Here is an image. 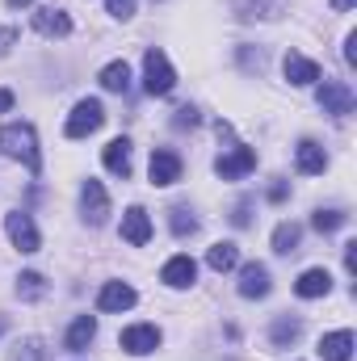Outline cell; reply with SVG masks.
Returning a JSON list of instances; mask_svg holds the SVG:
<instances>
[{"label":"cell","mask_w":357,"mask_h":361,"mask_svg":"<svg viewBox=\"0 0 357 361\" xmlns=\"http://www.w3.org/2000/svg\"><path fill=\"white\" fill-rule=\"evenodd\" d=\"M0 152H4V156H13V160H21L30 173H38V169H42V156H38V130H34V122H8V126L0 130Z\"/></svg>","instance_id":"cell-1"},{"label":"cell","mask_w":357,"mask_h":361,"mask_svg":"<svg viewBox=\"0 0 357 361\" xmlns=\"http://www.w3.org/2000/svg\"><path fill=\"white\" fill-rule=\"evenodd\" d=\"M143 89L152 92V97H169V92L177 89V72H173L169 55L156 51V47L143 55Z\"/></svg>","instance_id":"cell-2"},{"label":"cell","mask_w":357,"mask_h":361,"mask_svg":"<svg viewBox=\"0 0 357 361\" xmlns=\"http://www.w3.org/2000/svg\"><path fill=\"white\" fill-rule=\"evenodd\" d=\"M101 122H105V109H101V101H92V97H85L72 114H68V139H85V135H92V130H101Z\"/></svg>","instance_id":"cell-3"},{"label":"cell","mask_w":357,"mask_h":361,"mask_svg":"<svg viewBox=\"0 0 357 361\" xmlns=\"http://www.w3.org/2000/svg\"><path fill=\"white\" fill-rule=\"evenodd\" d=\"M4 231H8V240H13V248H21V252H38V227H34V219L25 214V210H8L4 214Z\"/></svg>","instance_id":"cell-4"},{"label":"cell","mask_w":357,"mask_h":361,"mask_svg":"<svg viewBox=\"0 0 357 361\" xmlns=\"http://www.w3.org/2000/svg\"><path fill=\"white\" fill-rule=\"evenodd\" d=\"M315 97H320V109H324V114H337V118L353 114V101H357L353 89H349L345 80H324Z\"/></svg>","instance_id":"cell-5"},{"label":"cell","mask_w":357,"mask_h":361,"mask_svg":"<svg viewBox=\"0 0 357 361\" xmlns=\"http://www.w3.org/2000/svg\"><path fill=\"white\" fill-rule=\"evenodd\" d=\"M122 349H126L131 357L156 353V349H160V328H156V324H131V328L122 332Z\"/></svg>","instance_id":"cell-6"},{"label":"cell","mask_w":357,"mask_h":361,"mask_svg":"<svg viewBox=\"0 0 357 361\" xmlns=\"http://www.w3.org/2000/svg\"><path fill=\"white\" fill-rule=\"evenodd\" d=\"M253 169H257V152H253V147H231L227 156H219V160H214V173H219L223 180L248 177Z\"/></svg>","instance_id":"cell-7"},{"label":"cell","mask_w":357,"mask_h":361,"mask_svg":"<svg viewBox=\"0 0 357 361\" xmlns=\"http://www.w3.org/2000/svg\"><path fill=\"white\" fill-rule=\"evenodd\" d=\"M80 210H85V219H89L92 227H101L105 223V214H109V197H105V189H101V180H85V189H80Z\"/></svg>","instance_id":"cell-8"},{"label":"cell","mask_w":357,"mask_h":361,"mask_svg":"<svg viewBox=\"0 0 357 361\" xmlns=\"http://www.w3.org/2000/svg\"><path fill=\"white\" fill-rule=\"evenodd\" d=\"M282 72H286V80H290L294 89H307V85L320 80V68H315L307 55H298V51H290V55L282 59Z\"/></svg>","instance_id":"cell-9"},{"label":"cell","mask_w":357,"mask_h":361,"mask_svg":"<svg viewBox=\"0 0 357 361\" xmlns=\"http://www.w3.org/2000/svg\"><path fill=\"white\" fill-rule=\"evenodd\" d=\"M122 240L135 244V248H143V244L152 240V219H147L143 206H131V210L122 214Z\"/></svg>","instance_id":"cell-10"},{"label":"cell","mask_w":357,"mask_h":361,"mask_svg":"<svg viewBox=\"0 0 357 361\" xmlns=\"http://www.w3.org/2000/svg\"><path fill=\"white\" fill-rule=\"evenodd\" d=\"M135 298H139L135 286H126V281H105L101 294H97V307H101V311H131Z\"/></svg>","instance_id":"cell-11"},{"label":"cell","mask_w":357,"mask_h":361,"mask_svg":"<svg viewBox=\"0 0 357 361\" xmlns=\"http://www.w3.org/2000/svg\"><path fill=\"white\" fill-rule=\"evenodd\" d=\"M34 30L47 34V38H68V34H72V17H68L63 8H51V4H47V8L34 13Z\"/></svg>","instance_id":"cell-12"},{"label":"cell","mask_w":357,"mask_h":361,"mask_svg":"<svg viewBox=\"0 0 357 361\" xmlns=\"http://www.w3.org/2000/svg\"><path fill=\"white\" fill-rule=\"evenodd\" d=\"M294 164H298V173H307V177H320V173L328 169V152H324L315 139H303V143L294 147Z\"/></svg>","instance_id":"cell-13"},{"label":"cell","mask_w":357,"mask_h":361,"mask_svg":"<svg viewBox=\"0 0 357 361\" xmlns=\"http://www.w3.org/2000/svg\"><path fill=\"white\" fill-rule=\"evenodd\" d=\"M152 185H173L181 177V156L177 152H169V147H160V152H152Z\"/></svg>","instance_id":"cell-14"},{"label":"cell","mask_w":357,"mask_h":361,"mask_svg":"<svg viewBox=\"0 0 357 361\" xmlns=\"http://www.w3.org/2000/svg\"><path fill=\"white\" fill-rule=\"evenodd\" d=\"M240 294H244V298H265L269 294V269L261 261H248V265L240 269Z\"/></svg>","instance_id":"cell-15"},{"label":"cell","mask_w":357,"mask_h":361,"mask_svg":"<svg viewBox=\"0 0 357 361\" xmlns=\"http://www.w3.org/2000/svg\"><path fill=\"white\" fill-rule=\"evenodd\" d=\"M193 277H198V265H193V257H173V261L160 269V281H164V286H173V290H185V286H193Z\"/></svg>","instance_id":"cell-16"},{"label":"cell","mask_w":357,"mask_h":361,"mask_svg":"<svg viewBox=\"0 0 357 361\" xmlns=\"http://www.w3.org/2000/svg\"><path fill=\"white\" fill-rule=\"evenodd\" d=\"M101 160H105V169L114 173V177H131V143L126 139H114V143H105V152H101Z\"/></svg>","instance_id":"cell-17"},{"label":"cell","mask_w":357,"mask_h":361,"mask_svg":"<svg viewBox=\"0 0 357 361\" xmlns=\"http://www.w3.org/2000/svg\"><path fill=\"white\" fill-rule=\"evenodd\" d=\"M328 290H332L328 269H307L298 281H294V294H298V298H324Z\"/></svg>","instance_id":"cell-18"},{"label":"cell","mask_w":357,"mask_h":361,"mask_svg":"<svg viewBox=\"0 0 357 361\" xmlns=\"http://www.w3.org/2000/svg\"><path fill=\"white\" fill-rule=\"evenodd\" d=\"M320 357L324 361H349L353 357V332H328L320 341Z\"/></svg>","instance_id":"cell-19"},{"label":"cell","mask_w":357,"mask_h":361,"mask_svg":"<svg viewBox=\"0 0 357 361\" xmlns=\"http://www.w3.org/2000/svg\"><path fill=\"white\" fill-rule=\"evenodd\" d=\"M97 80H101V89H109V92H126V89H131V68H126V59L105 63Z\"/></svg>","instance_id":"cell-20"},{"label":"cell","mask_w":357,"mask_h":361,"mask_svg":"<svg viewBox=\"0 0 357 361\" xmlns=\"http://www.w3.org/2000/svg\"><path fill=\"white\" fill-rule=\"evenodd\" d=\"M92 336H97V319H92V315H80V319L68 328V349H72V353H85Z\"/></svg>","instance_id":"cell-21"},{"label":"cell","mask_w":357,"mask_h":361,"mask_svg":"<svg viewBox=\"0 0 357 361\" xmlns=\"http://www.w3.org/2000/svg\"><path fill=\"white\" fill-rule=\"evenodd\" d=\"M298 240H303V227H298V223H277V231H273V252L290 257V252L298 248Z\"/></svg>","instance_id":"cell-22"},{"label":"cell","mask_w":357,"mask_h":361,"mask_svg":"<svg viewBox=\"0 0 357 361\" xmlns=\"http://www.w3.org/2000/svg\"><path fill=\"white\" fill-rule=\"evenodd\" d=\"M206 265H210L214 273L236 269V265H240V252H236V244H214V248L206 252Z\"/></svg>","instance_id":"cell-23"},{"label":"cell","mask_w":357,"mask_h":361,"mask_svg":"<svg viewBox=\"0 0 357 361\" xmlns=\"http://www.w3.org/2000/svg\"><path fill=\"white\" fill-rule=\"evenodd\" d=\"M17 294H21L25 302H38V298L47 294V277H42V273H21V277H17Z\"/></svg>","instance_id":"cell-24"},{"label":"cell","mask_w":357,"mask_h":361,"mask_svg":"<svg viewBox=\"0 0 357 361\" xmlns=\"http://www.w3.org/2000/svg\"><path fill=\"white\" fill-rule=\"evenodd\" d=\"M298 336H303V324H298V319H277V324H273V332H269V341H273L277 349L294 345Z\"/></svg>","instance_id":"cell-25"},{"label":"cell","mask_w":357,"mask_h":361,"mask_svg":"<svg viewBox=\"0 0 357 361\" xmlns=\"http://www.w3.org/2000/svg\"><path fill=\"white\" fill-rule=\"evenodd\" d=\"M8 361H47V349H42V341H38V336H25L21 345H13Z\"/></svg>","instance_id":"cell-26"},{"label":"cell","mask_w":357,"mask_h":361,"mask_svg":"<svg viewBox=\"0 0 357 361\" xmlns=\"http://www.w3.org/2000/svg\"><path fill=\"white\" fill-rule=\"evenodd\" d=\"M169 227H173V235H193V231H198V219H193L185 206H173V210H169Z\"/></svg>","instance_id":"cell-27"},{"label":"cell","mask_w":357,"mask_h":361,"mask_svg":"<svg viewBox=\"0 0 357 361\" xmlns=\"http://www.w3.org/2000/svg\"><path fill=\"white\" fill-rule=\"evenodd\" d=\"M311 227H315V231H337V227H345V214H341V210H315Z\"/></svg>","instance_id":"cell-28"},{"label":"cell","mask_w":357,"mask_h":361,"mask_svg":"<svg viewBox=\"0 0 357 361\" xmlns=\"http://www.w3.org/2000/svg\"><path fill=\"white\" fill-rule=\"evenodd\" d=\"M105 4H109V13H114V17H122V21H126V17H135V0H105Z\"/></svg>","instance_id":"cell-29"},{"label":"cell","mask_w":357,"mask_h":361,"mask_svg":"<svg viewBox=\"0 0 357 361\" xmlns=\"http://www.w3.org/2000/svg\"><path fill=\"white\" fill-rule=\"evenodd\" d=\"M193 122H198V109H189V105L177 109V126H193Z\"/></svg>","instance_id":"cell-30"},{"label":"cell","mask_w":357,"mask_h":361,"mask_svg":"<svg viewBox=\"0 0 357 361\" xmlns=\"http://www.w3.org/2000/svg\"><path fill=\"white\" fill-rule=\"evenodd\" d=\"M231 223H236V227H244V223H248V202H240V206H236V214H231Z\"/></svg>","instance_id":"cell-31"},{"label":"cell","mask_w":357,"mask_h":361,"mask_svg":"<svg viewBox=\"0 0 357 361\" xmlns=\"http://www.w3.org/2000/svg\"><path fill=\"white\" fill-rule=\"evenodd\" d=\"M345 59H349V63H357V34H349V38H345Z\"/></svg>","instance_id":"cell-32"},{"label":"cell","mask_w":357,"mask_h":361,"mask_svg":"<svg viewBox=\"0 0 357 361\" xmlns=\"http://www.w3.org/2000/svg\"><path fill=\"white\" fill-rule=\"evenodd\" d=\"M345 265H349V273L357 269V244H345Z\"/></svg>","instance_id":"cell-33"},{"label":"cell","mask_w":357,"mask_h":361,"mask_svg":"<svg viewBox=\"0 0 357 361\" xmlns=\"http://www.w3.org/2000/svg\"><path fill=\"white\" fill-rule=\"evenodd\" d=\"M0 109H13V92L8 89H0Z\"/></svg>","instance_id":"cell-34"},{"label":"cell","mask_w":357,"mask_h":361,"mask_svg":"<svg viewBox=\"0 0 357 361\" xmlns=\"http://www.w3.org/2000/svg\"><path fill=\"white\" fill-rule=\"evenodd\" d=\"M332 8H353V0H332Z\"/></svg>","instance_id":"cell-35"},{"label":"cell","mask_w":357,"mask_h":361,"mask_svg":"<svg viewBox=\"0 0 357 361\" xmlns=\"http://www.w3.org/2000/svg\"><path fill=\"white\" fill-rule=\"evenodd\" d=\"M8 4H13V8H21V4H30V0H8Z\"/></svg>","instance_id":"cell-36"}]
</instances>
